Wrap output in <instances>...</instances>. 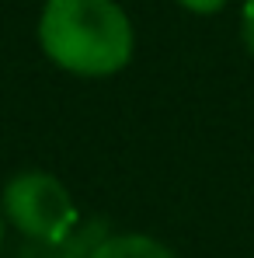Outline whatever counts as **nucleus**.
<instances>
[{
	"label": "nucleus",
	"instance_id": "0eeeda50",
	"mask_svg": "<svg viewBox=\"0 0 254 258\" xmlns=\"http://www.w3.org/2000/svg\"><path fill=\"white\" fill-rule=\"evenodd\" d=\"M0 241H4V220H0Z\"/></svg>",
	"mask_w": 254,
	"mask_h": 258
},
{
	"label": "nucleus",
	"instance_id": "7ed1b4c3",
	"mask_svg": "<svg viewBox=\"0 0 254 258\" xmlns=\"http://www.w3.org/2000/svg\"><path fill=\"white\" fill-rule=\"evenodd\" d=\"M108 237L105 220H80L66 237L59 241H28L18 258H91L94 248Z\"/></svg>",
	"mask_w": 254,
	"mask_h": 258
},
{
	"label": "nucleus",
	"instance_id": "f03ea898",
	"mask_svg": "<svg viewBox=\"0 0 254 258\" xmlns=\"http://www.w3.org/2000/svg\"><path fill=\"white\" fill-rule=\"evenodd\" d=\"M4 213L28 241H59L80 216L70 192L45 171H21L4 188Z\"/></svg>",
	"mask_w": 254,
	"mask_h": 258
},
{
	"label": "nucleus",
	"instance_id": "f257e3e1",
	"mask_svg": "<svg viewBox=\"0 0 254 258\" xmlns=\"http://www.w3.org/2000/svg\"><path fill=\"white\" fill-rule=\"evenodd\" d=\"M45 56L80 77H108L132 59V25L115 0H49L39 18Z\"/></svg>",
	"mask_w": 254,
	"mask_h": 258
},
{
	"label": "nucleus",
	"instance_id": "39448f33",
	"mask_svg": "<svg viewBox=\"0 0 254 258\" xmlns=\"http://www.w3.org/2000/svg\"><path fill=\"white\" fill-rule=\"evenodd\" d=\"M181 7H188V11H195V14H216L226 0H178Z\"/></svg>",
	"mask_w": 254,
	"mask_h": 258
},
{
	"label": "nucleus",
	"instance_id": "20e7f679",
	"mask_svg": "<svg viewBox=\"0 0 254 258\" xmlns=\"http://www.w3.org/2000/svg\"><path fill=\"white\" fill-rule=\"evenodd\" d=\"M91 258H174L171 248L160 241L146 237V234H119V237H105Z\"/></svg>",
	"mask_w": 254,
	"mask_h": 258
},
{
	"label": "nucleus",
	"instance_id": "423d86ee",
	"mask_svg": "<svg viewBox=\"0 0 254 258\" xmlns=\"http://www.w3.org/2000/svg\"><path fill=\"white\" fill-rule=\"evenodd\" d=\"M244 45L254 56V0H247V7H244Z\"/></svg>",
	"mask_w": 254,
	"mask_h": 258
}]
</instances>
